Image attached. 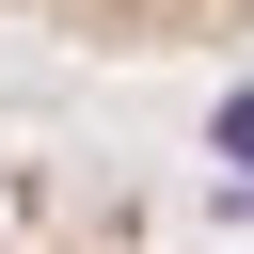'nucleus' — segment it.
Here are the masks:
<instances>
[{
	"mask_svg": "<svg viewBox=\"0 0 254 254\" xmlns=\"http://www.w3.org/2000/svg\"><path fill=\"white\" fill-rule=\"evenodd\" d=\"M0 32H48V48H238L254 0H0Z\"/></svg>",
	"mask_w": 254,
	"mask_h": 254,
	"instance_id": "obj_1",
	"label": "nucleus"
}]
</instances>
